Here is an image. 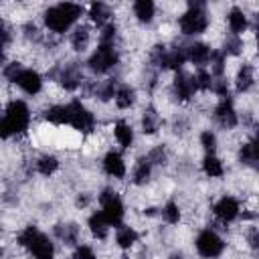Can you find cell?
Here are the masks:
<instances>
[{
    "instance_id": "32",
    "label": "cell",
    "mask_w": 259,
    "mask_h": 259,
    "mask_svg": "<svg viewBox=\"0 0 259 259\" xmlns=\"http://www.w3.org/2000/svg\"><path fill=\"white\" fill-rule=\"evenodd\" d=\"M57 168H59V160H57L53 154H45V156H40V158L36 160V170H38V174H42V176L55 174Z\"/></svg>"
},
{
    "instance_id": "18",
    "label": "cell",
    "mask_w": 259,
    "mask_h": 259,
    "mask_svg": "<svg viewBox=\"0 0 259 259\" xmlns=\"http://www.w3.org/2000/svg\"><path fill=\"white\" fill-rule=\"evenodd\" d=\"M227 20H229V28H231V32L233 34H241V32H245L247 30V26H249V22H247V16H245V12L241 10V8H231V12H229V16H227Z\"/></svg>"
},
{
    "instance_id": "39",
    "label": "cell",
    "mask_w": 259,
    "mask_h": 259,
    "mask_svg": "<svg viewBox=\"0 0 259 259\" xmlns=\"http://www.w3.org/2000/svg\"><path fill=\"white\" fill-rule=\"evenodd\" d=\"M200 146L206 150V154H214V150H217V136L210 130L202 132L200 134Z\"/></svg>"
},
{
    "instance_id": "25",
    "label": "cell",
    "mask_w": 259,
    "mask_h": 259,
    "mask_svg": "<svg viewBox=\"0 0 259 259\" xmlns=\"http://www.w3.org/2000/svg\"><path fill=\"white\" fill-rule=\"evenodd\" d=\"M109 16H111V12H109L107 4H103V2H93V4L89 6V18H91L97 26H105L107 20H109Z\"/></svg>"
},
{
    "instance_id": "26",
    "label": "cell",
    "mask_w": 259,
    "mask_h": 259,
    "mask_svg": "<svg viewBox=\"0 0 259 259\" xmlns=\"http://www.w3.org/2000/svg\"><path fill=\"white\" fill-rule=\"evenodd\" d=\"M257 158H259V154H257V144H255V140H249L247 144L241 146V152H239L241 164L255 168V166H257Z\"/></svg>"
},
{
    "instance_id": "16",
    "label": "cell",
    "mask_w": 259,
    "mask_h": 259,
    "mask_svg": "<svg viewBox=\"0 0 259 259\" xmlns=\"http://www.w3.org/2000/svg\"><path fill=\"white\" fill-rule=\"evenodd\" d=\"M186 61H188V57H186V47L176 45V47H172V49H166L164 69H180Z\"/></svg>"
},
{
    "instance_id": "38",
    "label": "cell",
    "mask_w": 259,
    "mask_h": 259,
    "mask_svg": "<svg viewBox=\"0 0 259 259\" xmlns=\"http://www.w3.org/2000/svg\"><path fill=\"white\" fill-rule=\"evenodd\" d=\"M164 57H166V47L164 45H156L150 53V63L156 69H164Z\"/></svg>"
},
{
    "instance_id": "33",
    "label": "cell",
    "mask_w": 259,
    "mask_h": 259,
    "mask_svg": "<svg viewBox=\"0 0 259 259\" xmlns=\"http://www.w3.org/2000/svg\"><path fill=\"white\" fill-rule=\"evenodd\" d=\"M115 89H117V81L107 79V81H101V83L95 87V95H97L101 101H107V99L115 97Z\"/></svg>"
},
{
    "instance_id": "43",
    "label": "cell",
    "mask_w": 259,
    "mask_h": 259,
    "mask_svg": "<svg viewBox=\"0 0 259 259\" xmlns=\"http://www.w3.org/2000/svg\"><path fill=\"white\" fill-rule=\"evenodd\" d=\"M73 259H97V257H95V251L89 245H79L73 251Z\"/></svg>"
},
{
    "instance_id": "7",
    "label": "cell",
    "mask_w": 259,
    "mask_h": 259,
    "mask_svg": "<svg viewBox=\"0 0 259 259\" xmlns=\"http://www.w3.org/2000/svg\"><path fill=\"white\" fill-rule=\"evenodd\" d=\"M196 251L204 259H214L225 251V241L212 229H204L196 237Z\"/></svg>"
},
{
    "instance_id": "20",
    "label": "cell",
    "mask_w": 259,
    "mask_h": 259,
    "mask_svg": "<svg viewBox=\"0 0 259 259\" xmlns=\"http://www.w3.org/2000/svg\"><path fill=\"white\" fill-rule=\"evenodd\" d=\"M253 83H255V71H253V65L245 63V65L239 69V73H237V91L245 93V91H249V89L253 87Z\"/></svg>"
},
{
    "instance_id": "14",
    "label": "cell",
    "mask_w": 259,
    "mask_h": 259,
    "mask_svg": "<svg viewBox=\"0 0 259 259\" xmlns=\"http://www.w3.org/2000/svg\"><path fill=\"white\" fill-rule=\"evenodd\" d=\"M103 170H105V174H109L113 178H123L125 176V162H123L121 154H117L113 150L107 152L103 156Z\"/></svg>"
},
{
    "instance_id": "37",
    "label": "cell",
    "mask_w": 259,
    "mask_h": 259,
    "mask_svg": "<svg viewBox=\"0 0 259 259\" xmlns=\"http://www.w3.org/2000/svg\"><path fill=\"white\" fill-rule=\"evenodd\" d=\"M243 51V38L237 36V34H229L225 38V49H223V55H239Z\"/></svg>"
},
{
    "instance_id": "34",
    "label": "cell",
    "mask_w": 259,
    "mask_h": 259,
    "mask_svg": "<svg viewBox=\"0 0 259 259\" xmlns=\"http://www.w3.org/2000/svg\"><path fill=\"white\" fill-rule=\"evenodd\" d=\"M208 63H210V75L214 79L223 77V73H225V55L221 51H212Z\"/></svg>"
},
{
    "instance_id": "6",
    "label": "cell",
    "mask_w": 259,
    "mask_h": 259,
    "mask_svg": "<svg viewBox=\"0 0 259 259\" xmlns=\"http://www.w3.org/2000/svg\"><path fill=\"white\" fill-rule=\"evenodd\" d=\"M119 61V53L113 45L107 42H99V47L93 51V55L89 57L87 65L93 73H107L109 69H113Z\"/></svg>"
},
{
    "instance_id": "8",
    "label": "cell",
    "mask_w": 259,
    "mask_h": 259,
    "mask_svg": "<svg viewBox=\"0 0 259 259\" xmlns=\"http://www.w3.org/2000/svg\"><path fill=\"white\" fill-rule=\"evenodd\" d=\"M67 107H69V123H71L75 130L89 134V132L95 127V117H93V113H91L79 99L69 101Z\"/></svg>"
},
{
    "instance_id": "28",
    "label": "cell",
    "mask_w": 259,
    "mask_h": 259,
    "mask_svg": "<svg viewBox=\"0 0 259 259\" xmlns=\"http://www.w3.org/2000/svg\"><path fill=\"white\" fill-rule=\"evenodd\" d=\"M154 12H156V6L152 0H138L134 4V14L140 22H150L154 18Z\"/></svg>"
},
{
    "instance_id": "46",
    "label": "cell",
    "mask_w": 259,
    "mask_h": 259,
    "mask_svg": "<svg viewBox=\"0 0 259 259\" xmlns=\"http://www.w3.org/2000/svg\"><path fill=\"white\" fill-rule=\"evenodd\" d=\"M249 243H251V247H253V249H257V243H259V233H257V229H255V227L249 231Z\"/></svg>"
},
{
    "instance_id": "22",
    "label": "cell",
    "mask_w": 259,
    "mask_h": 259,
    "mask_svg": "<svg viewBox=\"0 0 259 259\" xmlns=\"http://www.w3.org/2000/svg\"><path fill=\"white\" fill-rule=\"evenodd\" d=\"M87 225H89V229H91V233L97 237V239H105L107 237V233H109V225H107V221L103 219V214H101V210H97V212H93L91 217H89V221H87Z\"/></svg>"
},
{
    "instance_id": "47",
    "label": "cell",
    "mask_w": 259,
    "mask_h": 259,
    "mask_svg": "<svg viewBox=\"0 0 259 259\" xmlns=\"http://www.w3.org/2000/svg\"><path fill=\"white\" fill-rule=\"evenodd\" d=\"M2 61H4V45H0V65H2Z\"/></svg>"
},
{
    "instance_id": "12",
    "label": "cell",
    "mask_w": 259,
    "mask_h": 259,
    "mask_svg": "<svg viewBox=\"0 0 259 259\" xmlns=\"http://www.w3.org/2000/svg\"><path fill=\"white\" fill-rule=\"evenodd\" d=\"M212 212H214L217 219H221L223 223H231V221H235V219L239 217L241 204H239V200H237L235 196H223V198H219V200L214 202Z\"/></svg>"
},
{
    "instance_id": "30",
    "label": "cell",
    "mask_w": 259,
    "mask_h": 259,
    "mask_svg": "<svg viewBox=\"0 0 259 259\" xmlns=\"http://www.w3.org/2000/svg\"><path fill=\"white\" fill-rule=\"evenodd\" d=\"M158 127H160V115L156 113L154 107H148L142 115V130L144 134H156Z\"/></svg>"
},
{
    "instance_id": "1",
    "label": "cell",
    "mask_w": 259,
    "mask_h": 259,
    "mask_svg": "<svg viewBox=\"0 0 259 259\" xmlns=\"http://www.w3.org/2000/svg\"><path fill=\"white\" fill-rule=\"evenodd\" d=\"M30 123V109L24 101L20 99H12L6 109H4V115L0 119V138H12V136H18V134H24L26 127Z\"/></svg>"
},
{
    "instance_id": "2",
    "label": "cell",
    "mask_w": 259,
    "mask_h": 259,
    "mask_svg": "<svg viewBox=\"0 0 259 259\" xmlns=\"http://www.w3.org/2000/svg\"><path fill=\"white\" fill-rule=\"evenodd\" d=\"M83 12V6L81 4H73V2H61V4H55L51 8L45 10V24L51 32H65L69 30L77 18L81 16Z\"/></svg>"
},
{
    "instance_id": "36",
    "label": "cell",
    "mask_w": 259,
    "mask_h": 259,
    "mask_svg": "<svg viewBox=\"0 0 259 259\" xmlns=\"http://www.w3.org/2000/svg\"><path fill=\"white\" fill-rule=\"evenodd\" d=\"M162 219L166 221V223H170V225H176L178 221H180V206L176 204V202H166L164 206H162Z\"/></svg>"
},
{
    "instance_id": "15",
    "label": "cell",
    "mask_w": 259,
    "mask_h": 259,
    "mask_svg": "<svg viewBox=\"0 0 259 259\" xmlns=\"http://www.w3.org/2000/svg\"><path fill=\"white\" fill-rule=\"evenodd\" d=\"M210 53H212V51H210L208 45H204V42H192V45L186 47V57H188V61L194 63V65L200 67V69L208 63Z\"/></svg>"
},
{
    "instance_id": "21",
    "label": "cell",
    "mask_w": 259,
    "mask_h": 259,
    "mask_svg": "<svg viewBox=\"0 0 259 259\" xmlns=\"http://www.w3.org/2000/svg\"><path fill=\"white\" fill-rule=\"evenodd\" d=\"M115 103H117L119 109L132 107L136 103V91H134V87H130L125 83L123 85H117V89H115Z\"/></svg>"
},
{
    "instance_id": "17",
    "label": "cell",
    "mask_w": 259,
    "mask_h": 259,
    "mask_svg": "<svg viewBox=\"0 0 259 259\" xmlns=\"http://www.w3.org/2000/svg\"><path fill=\"white\" fill-rule=\"evenodd\" d=\"M79 227L75 223H61L55 225V235L65 243V245H75L79 241Z\"/></svg>"
},
{
    "instance_id": "35",
    "label": "cell",
    "mask_w": 259,
    "mask_h": 259,
    "mask_svg": "<svg viewBox=\"0 0 259 259\" xmlns=\"http://www.w3.org/2000/svg\"><path fill=\"white\" fill-rule=\"evenodd\" d=\"M192 81H194L196 91H208L212 87V75L204 69H198L196 75H192Z\"/></svg>"
},
{
    "instance_id": "24",
    "label": "cell",
    "mask_w": 259,
    "mask_h": 259,
    "mask_svg": "<svg viewBox=\"0 0 259 259\" xmlns=\"http://www.w3.org/2000/svg\"><path fill=\"white\" fill-rule=\"evenodd\" d=\"M202 170H204V174L210 176V178H221V176L225 174V166H223V162H221L214 154H206V156H204V160H202Z\"/></svg>"
},
{
    "instance_id": "29",
    "label": "cell",
    "mask_w": 259,
    "mask_h": 259,
    "mask_svg": "<svg viewBox=\"0 0 259 259\" xmlns=\"http://www.w3.org/2000/svg\"><path fill=\"white\" fill-rule=\"evenodd\" d=\"M45 119H49L51 123H57V125L69 123V107L67 105H53L45 111Z\"/></svg>"
},
{
    "instance_id": "48",
    "label": "cell",
    "mask_w": 259,
    "mask_h": 259,
    "mask_svg": "<svg viewBox=\"0 0 259 259\" xmlns=\"http://www.w3.org/2000/svg\"><path fill=\"white\" fill-rule=\"evenodd\" d=\"M123 259H125V257H123Z\"/></svg>"
},
{
    "instance_id": "23",
    "label": "cell",
    "mask_w": 259,
    "mask_h": 259,
    "mask_svg": "<svg viewBox=\"0 0 259 259\" xmlns=\"http://www.w3.org/2000/svg\"><path fill=\"white\" fill-rule=\"evenodd\" d=\"M113 134H115V140L119 142L121 148H130L134 144V130L127 121H117L113 127Z\"/></svg>"
},
{
    "instance_id": "4",
    "label": "cell",
    "mask_w": 259,
    "mask_h": 259,
    "mask_svg": "<svg viewBox=\"0 0 259 259\" xmlns=\"http://www.w3.org/2000/svg\"><path fill=\"white\" fill-rule=\"evenodd\" d=\"M182 34L186 36H196L202 34L208 26V14H206V4L204 2H188V10L180 16L178 20Z\"/></svg>"
},
{
    "instance_id": "44",
    "label": "cell",
    "mask_w": 259,
    "mask_h": 259,
    "mask_svg": "<svg viewBox=\"0 0 259 259\" xmlns=\"http://www.w3.org/2000/svg\"><path fill=\"white\" fill-rule=\"evenodd\" d=\"M8 40H10V34H8V30H6V26H4V20L0 18V45H8Z\"/></svg>"
},
{
    "instance_id": "9",
    "label": "cell",
    "mask_w": 259,
    "mask_h": 259,
    "mask_svg": "<svg viewBox=\"0 0 259 259\" xmlns=\"http://www.w3.org/2000/svg\"><path fill=\"white\" fill-rule=\"evenodd\" d=\"M51 77H53L55 81H59V83H61L65 89H69V91L77 89V87L83 83V75H81L79 63H67V65H63V67H57V69L51 71Z\"/></svg>"
},
{
    "instance_id": "13",
    "label": "cell",
    "mask_w": 259,
    "mask_h": 259,
    "mask_svg": "<svg viewBox=\"0 0 259 259\" xmlns=\"http://www.w3.org/2000/svg\"><path fill=\"white\" fill-rule=\"evenodd\" d=\"M172 87H174V95H176L178 99H182V101H188V99L196 93V87H194L192 77H190V75H186V73H182V71H178V73H176Z\"/></svg>"
},
{
    "instance_id": "11",
    "label": "cell",
    "mask_w": 259,
    "mask_h": 259,
    "mask_svg": "<svg viewBox=\"0 0 259 259\" xmlns=\"http://www.w3.org/2000/svg\"><path fill=\"white\" fill-rule=\"evenodd\" d=\"M12 83H16V85H18L24 93H28V95H36V93H40V89H42V77H40L36 71L24 69V67L16 73V77H14Z\"/></svg>"
},
{
    "instance_id": "31",
    "label": "cell",
    "mask_w": 259,
    "mask_h": 259,
    "mask_svg": "<svg viewBox=\"0 0 259 259\" xmlns=\"http://www.w3.org/2000/svg\"><path fill=\"white\" fill-rule=\"evenodd\" d=\"M89 45V28L87 26H77L73 32H71V47L75 51H85Z\"/></svg>"
},
{
    "instance_id": "45",
    "label": "cell",
    "mask_w": 259,
    "mask_h": 259,
    "mask_svg": "<svg viewBox=\"0 0 259 259\" xmlns=\"http://www.w3.org/2000/svg\"><path fill=\"white\" fill-rule=\"evenodd\" d=\"M24 30H26V38H34V40L38 38V28L34 24H26Z\"/></svg>"
},
{
    "instance_id": "19",
    "label": "cell",
    "mask_w": 259,
    "mask_h": 259,
    "mask_svg": "<svg viewBox=\"0 0 259 259\" xmlns=\"http://www.w3.org/2000/svg\"><path fill=\"white\" fill-rule=\"evenodd\" d=\"M138 231L132 229V227H125V225H119L117 227V233H115V243L121 247V249H130L138 243Z\"/></svg>"
},
{
    "instance_id": "5",
    "label": "cell",
    "mask_w": 259,
    "mask_h": 259,
    "mask_svg": "<svg viewBox=\"0 0 259 259\" xmlns=\"http://www.w3.org/2000/svg\"><path fill=\"white\" fill-rule=\"evenodd\" d=\"M99 202H101V214L107 221V225L119 227L123 221V214H125L119 194L113 188H103V192L99 194Z\"/></svg>"
},
{
    "instance_id": "42",
    "label": "cell",
    "mask_w": 259,
    "mask_h": 259,
    "mask_svg": "<svg viewBox=\"0 0 259 259\" xmlns=\"http://www.w3.org/2000/svg\"><path fill=\"white\" fill-rule=\"evenodd\" d=\"M221 99L223 97H231V93H229V85H227V81L223 79V77H219V79H214L212 77V87H210Z\"/></svg>"
},
{
    "instance_id": "27",
    "label": "cell",
    "mask_w": 259,
    "mask_h": 259,
    "mask_svg": "<svg viewBox=\"0 0 259 259\" xmlns=\"http://www.w3.org/2000/svg\"><path fill=\"white\" fill-rule=\"evenodd\" d=\"M152 168L154 166L150 164L148 158H140L138 164H136V168H134V174H132L134 184H146L150 180V176H152Z\"/></svg>"
},
{
    "instance_id": "40",
    "label": "cell",
    "mask_w": 259,
    "mask_h": 259,
    "mask_svg": "<svg viewBox=\"0 0 259 259\" xmlns=\"http://www.w3.org/2000/svg\"><path fill=\"white\" fill-rule=\"evenodd\" d=\"M146 158L150 160V164H152V166H156V164H166L168 154H166V148H164V146H156V148H154Z\"/></svg>"
},
{
    "instance_id": "3",
    "label": "cell",
    "mask_w": 259,
    "mask_h": 259,
    "mask_svg": "<svg viewBox=\"0 0 259 259\" xmlns=\"http://www.w3.org/2000/svg\"><path fill=\"white\" fill-rule=\"evenodd\" d=\"M18 243L30 251V255L34 259H53L55 257V245L51 243V239L40 233L34 225H28L24 231H20L18 235Z\"/></svg>"
},
{
    "instance_id": "10",
    "label": "cell",
    "mask_w": 259,
    "mask_h": 259,
    "mask_svg": "<svg viewBox=\"0 0 259 259\" xmlns=\"http://www.w3.org/2000/svg\"><path fill=\"white\" fill-rule=\"evenodd\" d=\"M214 121L225 130H233L239 123V115L235 111V105H233L231 97H223L219 101V105L214 107Z\"/></svg>"
},
{
    "instance_id": "41",
    "label": "cell",
    "mask_w": 259,
    "mask_h": 259,
    "mask_svg": "<svg viewBox=\"0 0 259 259\" xmlns=\"http://www.w3.org/2000/svg\"><path fill=\"white\" fill-rule=\"evenodd\" d=\"M115 32H117L115 24H113V22H107L105 26H101V36H99V42L113 45V40H115Z\"/></svg>"
}]
</instances>
